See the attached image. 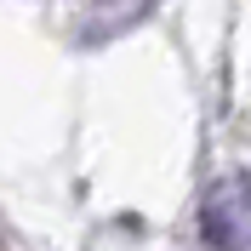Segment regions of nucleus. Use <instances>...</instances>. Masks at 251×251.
<instances>
[{"instance_id": "1", "label": "nucleus", "mask_w": 251, "mask_h": 251, "mask_svg": "<svg viewBox=\"0 0 251 251\" xmlns=\"http://www.w3.org/2000/svg\"><path fill=\"white\" fill-rule=\"evenodd\" d=\"M200 240L211 251H251V177L246 172H228L200 194Z\"/></svg>"}, {"instance_id": "2", "label": "nucleus", "mask_w": 251, "mask_h": 251, "mask_svg": "<svg viewBox=\"0 0 251 251\" xmlns=\"http://www.w3.org/2000/svg\"><path fill=\"white\" fill-rule=\"evenodd\" d=\"M149 12V0H97V23H86V40H103V34H120V29H131L137 17Z\"/></svg>"}]
</instances>
